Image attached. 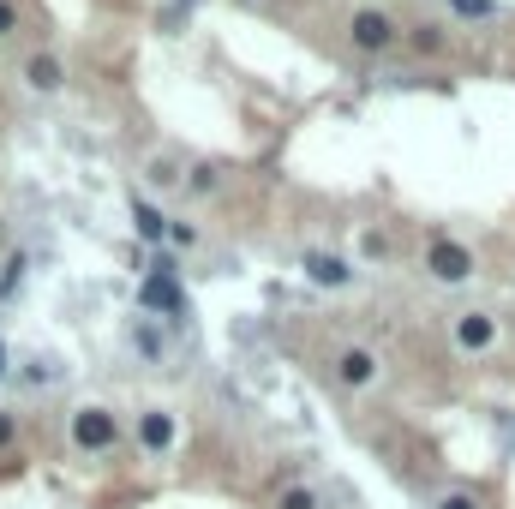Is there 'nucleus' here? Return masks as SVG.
Instances as JSON below:
<instances>
[{"label": "nucleus", "mask_w": 515, "mask_h": 509, "mask_svg": "<svg viewBox=\"0 0 515 509\" xmlns=\"http://www.w3.org/2000/svg\"><path fill=\"white\" fill-rule=\"evenodd\" d=\"M114 438H120V426H114L108 408H78L72 414V444L78 450H114Z\"/></svg>", "instance_id": "nucleus-2"}, {"label": "nucleus", "mask_w": 515, "mask_h": 509, "mask_svg": "<svg viewBox=\"0 0 515 509\" xmlns=\"http://www.w3.org/2000/svg\"><path fill=\"white\" fill-rule=\"evenodd\" d=\"M336 378H342V384H348V390H366V384H372V378H378V360H372V354H366V348H348V354H342V360H336Z\"/></svg>", "instance_id": "nucleus-6"}, {"label": "nucleus", "mask_w": 515, "mask_h": 509, "mask_svg": "<svg viewBox=\"0 0 515 509\" xmlns=\"http://www.w3.org/2000/svg\"><path fill=\"white\" fill-rule=\"evenodd\" d=\"M138 444H144L150 456H162V450L174 444V414H162V408H150V414H138Z\"/></svg>", "instance_id": "nucleus-5"}, {"label": "nucleus", "mask_w": 515, "mask_h": 509, "mask_svg": "<svg viewBox=\"0 0 515 509\" xmlns=\"http://www.w3.org/2000/svg\"><path fill=\"white\" fill-rule=\"evenodd\" d=\"M0 378H6V348H0Z\"/></svg>", "instance_id": "nucleus-18"}, {"label": "nucleus", "mask_w": 515, "mask_h": 509, "mask_svg": "<svg viewBox=\"0 0 515 509\" xmlns=\"http://www.w3.org/2000/svg\"><path fill=\"white\" fill-rule=\"evenodd\" d=\"M354 42L378 54V48H390V42H396V24H390L384 12H354Z\"/></svg>", "instance_id": "nucleus-4"}, {"label": "nucleus", "mask_w": 515, "mask_h": 509, "mask_svg": "<svg viewBox=\"0 0 515 509\" xmlns=\"http://www.w3.org/2000/svg\"><path fill=\"white\" fill-rule=\"evenodd\" d=\"M456 12H468V18H486V12H492V0H456Z\"/></svg>", "instance_id": "nucleus-14"}, {"label": "nucleus", "mask_w": 515, "mask_h": 509, "mask_svg": "<svg viewBox=\"0 0 515 509\" xmlns=\"http://www.w3.org/2000/svg\"><path fill=\"white\" fill-rule=\"evenodd\" d=\"M132 228H138V240H162V234H168V216H162L156 204H138V198H132Z\"/></svg>", "instance_id": "nucleus-9"}, {"label": "nucleus", "mask_w": 515, "mask_h": 509, "mask_svg": "<svg viewBox=\"0 0 515 509\" xmlns=\"http://www.w3.org/2000/svg\"><path fill=\"white\" fill-rule=\"evenodd\" d=\"M438 42H444V36H438V30H432V24H420V30H414V48H426V54H432V48H438Z\"/></svg>", "instance_id": "nucleus-12"}, {"label": "nucleus", "mask_w": 515, "mask_h": 509, "mask_svg": "<svg viewBox=\"0 0 515 509\" xmlns=\"http://www.w3.org/2000/svg\"><path fill=\"white\" fill-rule=\"evenodd\" d=\"M24 78H30V84H36V90H60V66H54V60H48V54H36V60H30V66H24Z\"/></svg>", "instance_id": "nucleus-10"}, {"label": "nucleus", "mask_w": 515, "mask_h": 509, "mask_svg": "<svg viewBox=\"0 0 515 509\" xmlns=\"http://www.w3.org/2000/svg\"><path fill=\"white\" fill-rule=\"evenodd\" d=\"M168 240H174V246H192V240H198V228H186V222H174V228H168Z\"/></svg>", "instance_id": "nucleus-13"}, {"label": "nucleus", "mask_w": 515, "mask_h": 509, "mask_svg": "<svg viewBox=\"0 0 515 509\" xmlns=\"http://www.w3.org/2000/svg\"><path fill=\"white\" fill-rule=\"evenodd\" d=\"M456 342H462L468 354H480V348H492V342H498V324H492L486 312H468V318L456 324Z\"/></svg>", "instance_id": "nucleus-8"}, {"label": "nucleus", "mask_w": 515, "mask_h": 509, "mask_svg": "<svg viewBox=\"0 0 515 509\" xmlns=\"http://www.w3.org/2000/svg\"><path fill=\"white\" fill-rule=\"evenodd\" d=\"M306 276H312L318 288H342V282H348L354 270H348V264H342L336 252H306Z\"/></svg>", "instance_id": "nucleus-7"}, {"label": "nucleus", "mask_w": 515, "mask_h": 509, "mask_svg": "<svg viewBox=\"0 0 515 509\" xmlns=\"http://www.w3.org/2000/svg\"><path fill=\"white\" fill-rule=\"evenodd\" d=\"M276 509H318V492H312V486H288Z\"/></svg>", "instance_id": "nucleus-11"}, {"label": "nucleus", "mask_w": 515, "mask_h": 509, "mask_svg": "<svg viewBox=\"0 0 515 509\" xmlns=\"http://www.w3.org/2000/svg\"><path fill=\"white\" fill-rule=\"evenodd\" d=\"M426 270H432L438 282H468V276H474V252H468V246H456V240H432Z\"/></svg>", "instance_id": "nucleus-3"}, {"label": "nucleus", "mask_w": 515, "mask_h": 509, "mask_svg": "<svg viewBox=\"0 0 515 509\" xmlns=\"http://www.w3.org/2000/svg\"><path fill=\"white\" fill-rule=\"evenodd\" d=\"M138 306H144V312H168V318H180V312H186V294H180V282H174V270H168V264H156V270L138 282Z\"/></svg>", "instance_id": "nucleus-1"}, {"label": "nucleus", "mask_w": 515, "mask_h": 509, "mask_svg": "<svg viewBox=\"0 0 515 509\" xmlns=\"http://www.w3.org/2000/svg\"><path fill=\"white\" fill-rule=\"evenodd\" d=\"M438 509H480V504H474L468 492H450V498H444V504H438Z\"/></svg>", "instance_id": "nucleus-16"}, {"label": "nucleus", "mask_w": 515, "mask_h": 509, "mask_svg": "<svg viewBox=\"0 0 515 509\" xmlns=\"http://www.w3.org/2000/svg\"><path fill=\"white\" fill-rule=\"evenodd\" d=\"M12 24H18V12H12V0H0V36H12Z\"/></svg>", "instance_id": "nucleus-15"}, {"label": "nucleus", "mask_w": 515, "mask_h": 509, "mask_svg": "<svg viewBox=\"0 0 515 509\" xmlns=\"http://www.w3.org/2000/svg\"><path fill=\"white\" fill-rule=\"evenodd\" d=\"M12 432H18V426H12V414H0V450L12 444Z\"/></svg>", "instance_id": "nucleus-17"}]
</instances>
